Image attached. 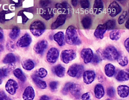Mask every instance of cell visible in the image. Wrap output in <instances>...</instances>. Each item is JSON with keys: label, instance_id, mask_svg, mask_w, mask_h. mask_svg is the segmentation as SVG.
I'll use <instances>...</instances> for the list:
<instances>
[{"label": "cell", "instance_id": "8", "mask_svg": "<svg viewBox=\"0 0 129 100\" xmlns=\"http://www.w3.org/2000/svg\"><path fill=\"white\" fill-rule=\"evenodd\" d=\"M80 55L81 58L83 60L84 63L88 64L92 62L93 56H94V53L92 50L90 48H84L81 51Z\"/></svg>", "mask_w": 129, "mask_h": 100}, {"label": "cell", "instance_id": "51", "mask_svg": "<svg viewBox=\"0 0 129 100\" xmlns=\"http://www.w3.org/2000/svg\"><path fill=\"white\" fill-rule=\"evenodd\" d=\"M50 97H48V96H46V95H43V96H41V97H40V99H46V100H49L50 99Z\"/></svg>", "mask_w": 129, "mask_h": 100}, {"label": "cell", "instance_id": "56", "mask_svg": "<svg viewBox=\"0 0 129 100\" xmlns=\"http://www.w3.org/2000/svg\"><path fill=\"white\" fill-rule=\"evenodd\" d=\"M117 1H119V2H123V1H125V0H117Z\"/></svg>", "mask_w": 129, "mask_h": 100}, {"label": "cell", "instance_id": "19", "mask_svg": "<svg viewBox=\"0 0 129 100\" xmlns=\"http://www.w3.org/2000/svg\"><path fill=\"white\" fill-rule=\"evenodd\" d=\"M94 94L97 99H101L104 96V87L101 84H97L94 88Z\"/></svg>", "mask_w": 129, "mask_h": 100}, {"label": "cell", "instance_id": "40", "mask_svg": "<svg viewBox=\"0 0 129 100\" xmlns=\"http://www.w3.org/2000/svg\"><path fill=\"white\" fill-rule=\"evenodd\" d=\"M72 84V83L69 82L67 83L66 84L64 85V86L63 87V88L62 89V93H63L64 95H67V94L69 93V88H70V86Z\"/></svg>", "mask_w": 129, "mask_h": 100}, {"label": "cell", "instance_id": "49", "mask_svg": "<svg viewBox=\"0 0 129 100\" xmlns=\"http://www.w3.org/2000/svg\"><path fill=\"white\" fill-rule=\"evenodd\" d=\"M71 3H72V5L74 7H76L78 4V0H72Z\"/></svg>", "mask_w": 129, "mask_h": 100}, {"label": "cell", "instance_id": "33", "mask_svg": "<svg viewBox=\"0 0 129 100\" xmlns=\"http://www.w3.org/2000/svg\"><path fill=\"white\" fill-rule=\"evenodd\" d=\"M107 30H114V28L116 26V23L114 20H109L107 21L104 24Z\"/></svg>", "mask_w": 129, "mask_h": 100}, {"label": "cell", "instance_id": "55", "mask_svg": "<svg viewBox=\"0 0 129 100\" xmlns=\"http://www.w3.org/2000/svg\"><path fill=\"white\" fill-rule=\"evenodd\" d=\"M2 79H0V85L2 84Z\"/></svg>", "mask_w": 129, "mask_h": 100}, {"label": "cell", "instance_id": "38", "mask_svg": "<svg viewBox=\"0 0 129 100\" xmlns=\"http://www.w3.org/2000/svg\"><path fill=\"white\" fill-rule=\"evenodd\" d=\"M80 5L81 8L84 9H87L90 7V2L88 0H81Z\"/></svg>", "mask_w": 129, "mask_h": 100}, {"label": "cell", "instance_id": "1", "mask_svg": "<svg viewBox=\"0 0 129 100\" xmlns=\"http://www.w3.org/2000/svg\"><path fill=\"white\" fill-rule=\"evenodd\" d=\"M65 42L69 45H80L81 42L78 37L76 28L73 26H70L66 30L64 35Z\"/></svg>", "mask_w": 129, "mask_h": 100}, {"label": "cell", "instance_id": "21", "mask_svg": "<svg viewBox=\"0 0 129 100\" xmlns=\"http://www.w3.org/2000/svg\"><path fill=\"white\" fill-rule=\"evenodd\" d=\"M129 87L127 85H119L117 87V93L119 96L122 98L128 97V96Z\"/></svg>", "mask_w": 129, "mask_h": 100}, {"label": "cell", "instance_id": "32", "mask_svg": "<svg viewBox=\"0 0 129 100\" xmlns=\"http://www.w3.org/2000/svg\"><path fill=\"white\" fill-rule=\"evenodd\" d=\"M121 37V33L119 30H114L110 33V38L112 41H117Z\"/></svg>", "mask_w": 129, "mask_h": 100}, {"label": "cell", "instance_id": "27", "mask_svg": "<svg viewBox=\"0 0 129 100\" xmlns=\"http://www.w3.org/2000/svg\"><path fill=\"white\" fill-rule=\"evenodd\" d=\"M116 80L119 81H125L128 80V73L125 71H120L116 76Z\"/></svg>", "mask_w": 129, "mask_h": 100}, {"label": "cell", "instance_id": "54", "mask_svg": "<svg viewBox=\"0 0 129 100\" xmlns=\"http://www.w3.org/2000/svg\"><path fill=\"white\" fill-rule=\"evenodd\" d=\"M3 50V46L2 45H0V51H2Z\"/></svg>", "mask_w": 129, "mask_h": 100}, {"label": "cell", "instance_id": "16", "mask_svg": "<svg viewBox=\"0 0 129 100\" xmlns=\"http://www.w3.org/2000/svg\"><path fill=\"white\" fill-rule=\"evenodd\" d=\"M107 31L105 26L104 25H100L98 26L96 28L95 32H94V36L97 38V39H103L104 37L105 33Z\"/></svg>", "mask_w": 129, "mask_h": 100}, {"label": "cell", "instance_id": "50", "mask_svg": "<svg viewBox=\"0 0 129 100\" xmlns=\"http://www.w3.org/2000/svg\"><path fill=\"white\" fill-rule=\"evenodd\" d=\"M3 39V31L2 29V28L0 27V41H2Z\"/></svg>", "mask_w": 129, "mask_h": 100}, {"label": "cell", "instance_id": "13", "mask_svg": "<svg viewBox=\"0 0 129 100\" xmlns=\"http://www.w3.org/2000/svg\"><path fill=\"white\" fill-rule=\"evenodd\" d=\"M67 19V14H60L59 16L57 17V19L51 25V28L53 30L57 29V28H59V26H62L63 25H64V23H65Z\"/></svg>", "mask_w": 129, "mask_h": 100}, {"label": "cell", "instance_id": "28", "mask_svg": "<svg viewBox=\"0 0 129 100\" xmlns=\"http://www.w3.org/2000/svg\"><path fill=\"white\" fill-rule=\"evenodd\" d=\"M16 61V57L14 54L9 53L5 57L3 60V62L5 64H11Z\"/></svg>", "mask_w": 129, "mask_h": 100}, {"label": "cell", "instance_id": "12", "mask_svg": "<svg viewBox=\"0 0 129 100\" xmlns=\"http://www.w3.org/2000/svg\"><path fill=\"white\" fill-rule=\"evenodd\" d=\"M48 47V42L45 40L40 41L34 46V51L39 55H43Z\"/></svg>", "mask_w": 129, "mask_h": 100}, {"label": "cell", "instance_id": "41", "mask_svg": "<svg viewBox=\"0 0 129 100\" xmlns=\"http://www.w3.org/2000/svg\"><path fill=\"white\" fill-rule=\"evenodd\" d=\"M49 87H50L51 91H56L57 90V87H58V82L57 81H52V82L50 83V84H49Z\"/></svg>", "mask_w": 129, "mask_h": 100}, {"label": "cell", "instance_id": "3", "mask_svg": "<svg viewBox=\"0 0 129 100\" xmlns=\"http://www.w3.org/2000/svg\"><path fill=\"white\" fill-rule=\"evenodd\" d=\"M83 72L84 67L82 65L74 64L69 67L67 71V74H69V76L73 78H80L83 76Z\"/></svg>", "mask_w": 129, "mask_h": 100}, {"label": "cell", "instance_id": "24", "mask_svg": "<svg viewBox=\"0 0 129 100\" xmlns=\"http://www.w3.org/2000/svg\"><path fill=\"white\" fill-rule=\"evenodd\" d=\"M54 16V14L53 12V10L50 8L45 9L42 12H41V16L45 20H49L52 18H53Z\"/></svg>", "mask_w": 129, "mask_h": 100}, {"label": "cell", "instance_id": "39", "mask_svg": "<svg viewBox=\"0 0 129 100\" xmlns=\"http://www.w3.org/2000/svg\"><path fill=\"white\" fill-rule=\"evenodd\" d=\"M18 16H21V18H22V23L23 24H25L26 22L28 21V17L26 16V15L24 14V11L23 10H21L20 12H19L18 13Z\"/></svg>", "mask_w": 129, "mask_h": 100}, {"label": "cell", "instance_id": "2", "mask_svg": "<svg viewBox=\"0 0 129 100\" xmlns=\"http://www.w3.org/2000/svg\"><path fill=\"white\" fill-rule=\"evenodd\" d=\"M30 31L36 37H40L45 31V25L41 21H35L30 26Z\"/></svg>", "mask_w": 129, "mask_h": 100}, {"label": "cell", "instance_id": "44", "mask_svg": "<svg viewBox=\"0 0 129 100\" xmlns=\"http://www.w3.org/2000/svg\"><path fill=\"white\" fill-rule=\"evenodd\" d=\"M50 3H51V2L50 0H41L40 2V5L43 8H45L48 5H49Z\"/></svg>", "mask_w": 129, "mask_h": 100}, {"label": "cell", "instance_id": "7", "mask_svg": "<svg viewBox=\"0 0 129 100\" xmlns=\"http://www.w3.org/2000/svg\"><path fill=\"white\" fill-rule=\"evenodd\" d=\"M18 88V84L17 81L13 79H10L8 80L5 85V89L7 92L10 95H14Z\"/></svg>", "mask_w": 129, "mask_h": 100}, {"label": "cell", "instance_id": "11", "mask_svg": "<svg viewBox=\"0 0 129 100\" xmlns=\"http://www.w3.org/2000/svg\"><path fill=\"white\" fill-rule=\"evenodd\" d=\"M83 81L86 84H90L95 80V72L92 70H87V71H84L83 73Z\"/></svg>", "mask_w": 129, "mask_h": 100}, {"label": "cell", "instance_id": "36", "mask_svg": "<svg viewBox=\"0 0 129 100\" xmlns=\"http://www.w3.org/2000/svg\"><path fill=\"white\" fill-rule=\"evenodd\" d=\"M10 70L7 68H2L0 69V79H3L8 76Z\"/></svg>", "mask_w": 129, "mask_h": 100}, {"label": "cell", "instance_id": "10", "mask_svg": "<svg viewBox=\"0 0 129 100\" xmlns=\"http://www.w3.org/2000/svg\"><path fill=\"white\" fill-rule=\"evenodd\" d=\"M31 42H32V37L29 34L26 33L17 41L16 45L19 48H26L30 46Z\"/></svg>", "mask_w": 129, "mask_h": 100}, {"label": "cell", "instance_id": "14", "mask_svg": "<svg viewBox=\"0 0 129 100\" xmlns=\"http://www.w3.org/2000/svg\"><path fill=\"white\" fill-rule=\"evenodd\" d=\"M35 97V92H34L33 87L28 86L26 87L24 90L23 94V99L25 100L27 99H34Z\"/></svg>", "mask_w": 129, "mask_h": 100}, {"label": "cell", "instance_id": "34", "mask_svg": "<svg viewBox=\"0 0 129 100\" xmlns=\"http://www.w3.org/2000/svg\"><path fill=\"white\" fill-rule=\"evenodd\" d=\"M47 74H48V72H47L45 69L40 68L39 69L38 72H37L36 75L40 77V78H45V77L47 76Z\"/></svg>", "mask_w": 129, "mask_h": 100}, {"label": "cell", "instance_id": "47", "mask_svg": "<svg viewBox=\"0 0 129 100\" xmlns=\"http://www.w3.org/2000/svg\"><path fill=\"white\" fill-rule=\"evenodd\" d=\"M7 99V96L4 92L0 91V99Z\"/></svg>", "mask_w": 129, "mask_h": 100}, {"label": "cell", "instance_id": "17", "mask_svg": "<svg viewBox=\"0 0 129 100\" xmlns=\"http://www.w3.org/2000/svg\"><path fill=\"white\" fill-rule=\"evenodd\" d=\"M54 39L59 46H63L65 44L64 34L63 32H59L54 35Z\"/></svg>", "mask_w": 129, "mask_h": 100}, {"label": "cell", "instance_id": "9", "mask_svg": "<svg viewBox=\"0 0 129 100\" xmlns=\"http://www.w3.org/2000/svg\"><path fill=\"white\" fill-rule=\"evenodd\" d=\"M121 12V7L116 2H113L108 8V13L111 17H116Z\"/></svg>", "mask_w": 129, "mask_h": 100}, {"label": "cell", "instance_id": "30", "mask_svg": "<svg viewBox=\"0 0 129 100\" xmlns=\"http://www.w3.org/2000/svg\"><path fill=\"white\" fill-rule=\"evenodd\" d=\"M21 30L19 28L16 26V27L13 28L11 30V32L9 33V37H10V39L12 40L16 39L18 37L19 35V33H20Z\"/></svg>", "mask_w": 129, "mask_h": 100}, {"label": "cell", "instance_id": "37", "mask_svg": "<svg viewBox=\"0 0 129 100\" xmlns=\"http://www.w3.org/2000/svg\"><path fill=\"white\" fill-rule=\"evenodd\" d=\"M102 60V58L100 57V55L99 53H95L94 54V56H93L92 60V62L94 64H98Z\"/></svg>", "mask_w": 129, "mask_h": 100}, {"label": "cell", "instance_id": "45", "mask_svg": "<svg viewBox=\"0 0 129 100\" xmlns=\"http://www.w3.org/2000/svg\"><path fill=\"white\" fill-rule=\"evenodd\" d=\"M7 48L9 50H10V51H13L14 49V44L12 42H9L7 43Z\"/></svg>", "mask_w": 129, "mask_h": 100}, {"label": "cell", "instance_id": "43", "mask_svg": "<svg viewBox=\"0 0 129 100\" xmlns=\"http://www.w3.org/2000/svg\"><path fill=\"white\" fill-rule=\"evenodd\" d=\"M107 95L110 97H113L115 95L114 88L112 87H110L107 89Z\"/></svg>", "mask_w": 129, "mask_h": 100}, {"label": "cell", "instance_id": "25", "mask_svg": "<svg viewBox=\"0 0 129 100\" xmlns=\"http://www.w3.org/2000/svg\"><path fill=\"white\" fill-rule=\"evenodd\" d=\"M13 74L15 77H16L17 78L19 79L21 81L25 82L26 80V77L22 71V70L19 68H17L16 69L14 70Z\"/></svg>", "mask_w": 129, "mask_h": 100}, {"label": "cell", "instance_id": "31", "mask_svg": "<svg viewBox=\"0 0 129 100\" xmlns=\"http://www.w3.org/2000/svg\"><path fill=\"white\" fill-rule=\"evenodd\" d=\"M83 26L85 29H88L92 25V19L89 17H85L81 21Z\"/></svg>", "mask_w": 129, "mask_h": 100}, {"label": "cell", "instance_id": "46", "mask_svg": "<svg viewBox=\"0 0 129 100\" xmlns=\"http://www.w3.org/2000/svg\"><path fill=\"white\" fill-rule=\"evenodd\" d=\"M81 98L83 99H90V93L89 92H87V93H85L83 94L81 96Z\"/></svg>", "mask_w": 129, "mask_h": 100}, {"label": "cell", "instance_id": "18", "mask_svg": "<svg viewBox=\"0 0 129 100\" xmlns=\"http://www.w3.org/2000/svg\"><path fill=\"white\" fill-rule=\"evenodd\" d=\"M32 80L34 82L36 86L38 87H39L40 88H41V89H44V88H46L47 87V83L45 81L42 80L41 79V78H40L39 76L36 75V74H34V75L32 76Z\"/></svg>", "mask_w": 129, "mask_h": 100}, {"label": "cell", "instance_id": "22", "mask_svg": "<svg viewBox=\"0 0 129 100\" xmlns=\"http://www.w3.org/2000/svg\"><path fill=\"white\" fill-rule=\"evenodd\" d=\"M53 72L57 76L61 78L64 75L65 68L61 65H57L53 68Z\"/></svg>", "mask_w": 129, "mask_h": 100}, {"label": "cell", "instance_id": "52", "mask_svg": "<svg viewBox=\"0 0 129 100\" xmlns=\"http://www.w3.org/2000/svg\"><path fill=\"white\" fill-rule=\"evenodd\" d=\"M56 7L58 9H63V7H62L61 3H57V4H56Z\"/></svg>", "mask_w": 129, "mask_h": 100}, {"label": "cell", "instance_id": "5", "mask_svg": "<svg viewBox=\"0 0 129 100\" xmlns=\"http://www.w3.org/2000/svg\"><path fill=\"white\" fill-rule=\"evenodd\" d=\"M76 58V53L72 49L64 50L61 54V60L64 64H69Z\"/></svg>", "mask_w": 129, "mask_h": 100}, {"label": "cell", "instance_id": "6", "mask_svg": "<svg viewBox=\"0 0 129 100\" xmlns=\"http://www.w3.org/2000/svg\"><path fill=\"white\" fill-rule=\"evenodd\" d=\"M59 55V52L58 49L56 48H51L47 52V57H46L47 62L50 64H54L57 62Z\"/></svg>", "mask_w": 129, "mask_h": 100}, {"label": "cell", "instance_id": "42", "mask_svg": "<svg viewBox=\"0 0 129 100\" xmlns=\"http://www.w3.org/2000/svg\"><path fill=\"white\" fill-rule=\"evenodd\" d=\"M7 13V11L3 10L0 12V23H4L5 21H6V14Z\"/></svg>", "mask_w": 129, "mask_h": 100}, {"label": "cell", "instance_id": "53", "mask_svg": "<svg viewBox=\"0 0 129 100\" xmlns=\"http://www.w3.org/2000/svg\"><path fill=\"white\" fill-rule=\"evenodd\" d=\"M128 25H129V20L128 19H127V21H126V24H125V27H126V29H128L129 28Z\"/></svg>", "mask_w": 129, "mask_h": 100}, {"label": "cell", "instance_id": "35", "mask_svg": "<svg viewBox=\"0 0 129 100\" xmlns=\"http://www.w3.org/2000/svg\"><path fill=\"white\" fill-rule=\"evenodd\" d=\"M127 16H128V12L127 11H125V12H123V14L119 16V19L117 20L118 21V23L119 25H122L125 23V20H126V18H127Z\"/></svg>", "mask_w": 129, "mask_h": 100}, {"label": "cell", "instance_id": "26", "mask_svg": "<svg viewBox=\"0 0 129 100\" xmlns=\"http://www.w3.org/2000/svg\"><path fill=\"white\" fill-rule=\"evenodd\" d=\"M22 66L24 69L26 70V71H31L34 68L35 64L32 60H25L23 61Z\"/></svg>", "mask_w": 129, "mask_h": 100}, {"label": "cell", "instance_id": "29", "mask_svg": "<svg viewBox=\"0 0 129 100\" xmlns=\"http://www.w3.org/2000/svg\"><path fill=\"white\" fill-rule=\"evenodd\" d=\"M117 62L119 63V65L122 67L126 66L128 65V58L125 56V55H121V54H119V56L117 58Z\"/></svg>", "mask_w": 129, "mask_h": 100}, {"label": "cell", "instance_id": "20", "mask_svg": "<svg viewBox=\"0 0 129 100\" xmlns=\"http://www.w3.org/2000/svg\"><path fill=\"white\" fill-rule=\"evenodd\" d=\"M104 9V5H103L102 0H95L94 3V12L95 14H100L102 12Z\"/></svg>", "mask_w": 129, "mask_h": 100}, {"label": "cell", "instance_id": "23", "mask_svg": "<svg viewBox=\"0 0 129 100\" xmlns=\"http://www.w3.org/2000/svg\"><path fill=\"white\" fill-rule=\"evenodd\" d=\"M115 67L112 64H107L105 66V73L107 76L112 77L115 74Z\"/></svg>", "mask_w": 129, "mask_h": 100}, {"label": "cell", "instance_id": "48", "mask_svg": "<svg viewBox=\"0 0 129 100\" xmlns=\"http://www.w3.org/2000/svg\"><path fill=\"white\" fill-rule=\"evenodd\" d=\"M124 45H125V48H126V51H128L129 49V38H127L125 41V43H124Z\"/></svg>", "mask_w": 129, "mask_h": 100}, {"label": "cell", "instance_id": "4", "mask_svg": "<svg viewBox=\"0 0 129 100\" xmlns=\"http://www.w3.org/2000/svg\"><path fill=\"white\" fill-rule=\"evenodd\" d=\"M118 56H119V52L117 51L116 48L112 46L107 47L103 53V58L110 61L117 60Z\"/></svg>", "mask_w": 129, "mask_h": 100}, {"label": "cell", "instance_id": "15", "mask_svg": "<svg viewBox=\"0 0 129 100\" xmlns=\"http://www.w3.org/2000/svg\"><path fill=\"white\" fill-rule=\"evenodd\" d=\"M81 88L79 85L72 83L69 88V92L71 93L72 95L75 96L76 98H79V96H81Z\"/></svg>", "mask_w": 129, "mask_h": 100}]
</instances>
